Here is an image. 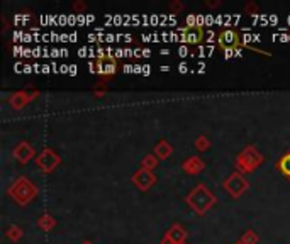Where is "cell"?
<instances>
[{"mask_svg": "<svg viewBox=\"0 0 290 244\" xmlns=\"http://www.w3.org/2000/svg\"><path fill=\"white\" fill-rule=\"evenodd\" d=\"M217 44H219L221 50L226 51V58L232 56L231 53H234L236 50L241 47V37H239V32L234 31V29H224L217 36Z\"/></svg>", "mask_w": 290, "mask_h": 244, "instance_id": "cell-5", "label": "cell"}, {"mask_svg": "<svg viewBox=\"0 0 290 244\" xmlns=\"http://www.w3.org/2000/svg\"><path fill=\"white\" fill-rule=\"evenodd\" d=\"M275 168H277V171L283 178L290 180V151L283 153V155L278 158V161L275 163Z\"/></svg>", "mask_w": 290, "mask_h": 244, "instance_id": "cell-13", "label": "cell"}, {"mask_svg": "<svg viewBox=\"0 0 290 244\" xmlns=\"http://www.w3.org/2000/svg\"><path fill=\"white\" fill-rule=\"evenodd\" d=\"M95 70L101 75L112 76L117 70V61L111 55H99L97 61H95Z\"/></svg>", "mask_w": 290, "mask_h": 244, "instance_id": "cell-9", "label": "cell"}, {"mask_svg": "<svg viewBox=\"0 0 290 244\" xmlns=\"http://www.w3.org/2000/svg\"><path fill=\"white\" fill-rule=\"evenodd\" d=\"M206 168V163H204L199 156H190L182 163V170L187 175H199L201 171Z\"/></svg>", "mask_w": 290, "mask_h": 244, "instance_id": "cell-12", "label": "cell"}, {"mask_svg": "<svg viewBox=\"0 0 290 244\" xmlns=\"http://www.w3.org/2000/svg\"><path fill=\"white\" fill-rule=\"evenodd\" d=\"M245 11H246V12H248V14H258V12H260V7H258V6H256V4H255V2H250V4H248V6H246V7H245Z\"/></svg>", "mask_w": 290, "mask_h": 244, "instance_id": "cell-21", "label": "cell"}, {"mask_svg": "<svg viewBox=\"0 0 290 244\" xmlns=\"http://www.w3.org/2000/svg\"><path fill=\"white\" fill-rule=\"evenodd\" d=\"M82 244H93V242H92V241H88V239H87V241H83Z\"/></svg>", "mask_w": 290, "mask_h": 244, "instance_id": "cell-26", "label": "cell"}, {"mask_svg": "<svg viewBox=\"0 0 290 244\" xmlns=\"http://www.w3.org/2000/svg\"><path fill=\"white\" fill-rule=\"evenodd\" d=\"M12 156L16 158V160L21 163V165H26L27 161H31L32 158L36 156V151H34V148H32L27 141H21L16 148H14Z\"/></svg>", "mask_w": 290, "mask_h": 244, "instance_id": "cell-11", "label": "cell"}, {"mask_svg": "<svg viewBox=\"0 0 290 244\" xmlns=\"http://www.w3.org/2000/svg\"><path fill=\"white\" fill-rule=\"evenodd\" d=\"M85 9H87V6H85V2H75V4H73V11H77V12H83Z\"/></svg>", "mask_w": 290, "mask_h": 244, "instance_id": "cell-23", "label": "cell"}, {"mask_svg": "<svg viewBox=\"0 0 290 244\" xmlns=\"http://www.w3.org/2000/svg\"><path fill=\"white\" fill-rule=\"evenodd\" d=\"M131 181L136 185V188L141 190V192H148L151 186L156 183V175L151 170L139 168L134 175H132Z\"/></svg>", "mask_w": 290, "mask_h": 244, "instance_id": "cell-7", "label": "cell"}, {"mask_svg": "<svg viewBox=\"0 0 290 244\" xmlns=\"http://www.w3.org/2000/svg\"><path fill=\"white\" fill-rule=\"evenodd\" d=\"M172 153H173V148L166 139L158 141V144H156L155 150H153V155L158 158V160H166Z\"/></svg>", "mask_w": 290, "mask_h": 244, "instance_id": "cell-14", "label": "cell"}, {"mask_svg": "<svg viewBox=\"0 0 290 244\" xmlns=\"http://www.w3.org/2000/svg\"><path fill=\"white\" fill-rule=\"evenodd\" d=\"M60 163H61V158L58 156V153L51 150V148H46L44 151H41V155L36 156V165L42 173H51Z\"/></svg>", "mask_w": 290, "mask_h": 244, "instance_id": "cell-6", "label": "cell"}, {"mask_svg": "<svg viewBox=\"0 0 290 244\" xmlns=\"http://www.w3.org/2000/svg\"><path fill=\"white\" fill-rule=\"evenodd\" d=\"M7 193L16 204L27 205L36 199L37 188L29 178H26V176H19V178L11 185V188L7 190Z\"/></svg>", "mask_w": 290, "mask_h": 244, "instance_id": "cell-2", "label": "cell"}, {"mask_svg": "<svg viewBox=\"0 0 290 244\" xmlns=\"http://www.w3.org/2000/svg\"><path fill=\"white\" fill-rule=\"evenodd\" d=\"M263 160H265L263 155H261L255 146H246L243 151L237 153L234 165H236V170L239 171V173L248 175V173H253L258 166H261Z\"/></svg>", "mask_w": 290, "mask_h": 244, "instance_id": "cell-3", "label": "cell"}, {"mask_svg": "<svg viewBox=\"0 0 290 244\" xmlns=\"http://www.w3.org/2000/svg\"><path fill=\"white\" fill-rule=\"evenodd\" d=\"M156 166H158V158H156L155 155H146L144 158H142L141 161V168H146V170H151L153 171Z\"/></svg>", "mask_w": 290, "mask_h": 244, "instance_id": "cell-18", "label": "cell"}, {"mask_svg": "<svg viewBox=\"0 0 290 244\" xmlns=\"http://www.w3.org/2000/svg\"><path fill=\"white\" fill-rule=\"evenodd\" d=\"M206 6L211 7V9H214V7H219L221 2H219V0H214V2H206Z\"/></svg>", "mask_w": 290, "mask_h": 244, "instance_id": "cell-24", "label": "cell"}, {"mask_svg": "<svg viewBox=\"0 0 290 244\" xmlns=\"http://www.w3.org/2000/svg\"><path fill=\"white\" fill-rule=\"evenodd\" d=\"M180 244H188V242H187V241H185V242H180Z\"/></svg>", "mask_w": 290, "mask_h": 244, "instance_id": "cell-28", "label": "cell"}, {"mask_svg": "<svg viewBox=\"0 0 290 244\" xmlns=\"http://www.w3.org/2000/svg\"><path fill=\"white\" fill-rule=\"evenodd\" d=\"M204 39V27L196 24V26H187L180 31V41L185 44H199Z\"/></svg>", "mask_w": 290, "mask_h": 244, "instance_id": "cell-8", "label": "cell"}, {"mask_svg": "<svg viewBox=\"0 0 290 244\" xmlns=\"http://www.w3.org/2000/svg\"><path fill=\"white\" fill-rule=\"evenodd\" d=\"M6 236H7L9 241L17 242V241H21V239H22V229L19 226H11L6 231Z\"/></svg>", "mask_w": 290, "mask_h": 244, "instance_id": "cell-17", "label": "cell"}, {"mask_svg": "<svg viewBox=\"0 0 290 244\" xmlns=\"http://www.w3.org/2000/svg\"><path fill=\"white\" fill-rule=\"evenodd\" d=\"M37 226H39L42 231L50 232L56 227V219L51 214H42L41 217L37 219Z\"/></svg>", "mask_w": 290, "mask_h": 244, "instance_id": "cell-16", "label": "cell"}, {"mask_svg": "<svg viewBox=\"0 0 290 244\" xmlns=\"http://www.w3.org/2000/svg\"><path fill=\"white\" fill-rule=\"evenodd\" d=\"M241 241L245 244H258V234L250 229V231H246L243 236H241Z\"/></svg>", "mask_w": 290, "mask_h": 244, "instance_id": "cell-20", "label": "cell"}, {"mask_svg": "<svg viewBox=\"0 0 290 244\" xmlns=\"http://www.w3.org/2000/svg\"><path fill=\"white\" fill-rule=\"evenodd\" d=\"M170 9H172L173 12H180L183 9V4L182 2H172L170 4Z\"/></svg>", "mask_w": 290, "mask_h": 244, "instance_id": "cell-22", "label": "cell"}, {"mask_svg": "<svg viewBox=\"0 0 290 244\" xmlns=\"http://www.w3.org/2000/svg\"><path fill=\"white\" fill-rule=\"evenodd\" d=\"M160 244H175V242H173L168 236H165L163 239H161V242H160Z\"/></svg>", "mask_w": 290, "mask_h": 244, "instance_id": "cell-25", "label": "cell"}, {"mask_svg": "<svg viewBox=\"0 0 290 244\" xmlns=\"http://www.w3.org/2000/svg\"><path fill=\"white\" fill-rule=\"evenodd\" d=\"M234 244H245V242H243V241H241V239H239V241H236Z\"/></svg>", "mask_w": 290, "mask_h": 244, "instance_id": "cell-27", "label": "cell"}, {"mask_svg": "<svg viewBox=\"0 0 290 244\" xmlns=\"http://www.w3.org/2000/svg\"><path fill=\"white\" fill-rule=\"evenodd\" d=\"M166 236H168L175 244H180V242H185V239H187V231L180 226V224H175V226L170 227V231L166 232Z\"/></svg>", "mask_w": 290, "mask_h": 244, "instance_id": "cell-15", "label": "cell"}, {"mask_svg": "<svg viewBox=\"0 0 290 244\" xmlns=\"http://www.w3.org/2000/svg\"><path fill=\"white\" fill-rule=\"evenodd\" d=\"M222 186H224V190L231 195L232 199H239L241 195L248 190L250 183H248V180L245 178L243 173L236 171V173L229 175L224 181H222Z\"/></svg>", "mask_w": 290, "mask_h": 244, "instance_id": "cell-4", "label": "cell"}, {"mask_svg": "<svg viewBox=\"0 0 290 244\" xmlns=\"http://www.w3.org/2000/svg\"><path fill=\"white\" fill-rule=\"evenodd\" d=\"M185 202L188 204L190 209H194L199 215H204L207 210L212 209V205L216 204V197L212 195L211 190L204 185L194 186V190H190V193L185 197Z\"/></svg>", "mask_w": 290, "mask_h": 244, "instance_id": "cell-1", "label": "cell"}, {"mask_svg": "<svg viewBox=\"0 0 290 244\" xmlns=\"http://www.w3.org/2000/svg\"><path fill=\"white\" fill-rule=\"evenodd\" d=\"M37 97V92H27V90H22V92H16L12 93L11 97L7 99L9 105L16 111H21V109L26 107L27 104H31L32 100Z\"/></svg>", "mask_w": 290, "mask_h": 244, "instance_id": "cell-10", "label": "cell"}, {"mask_svg": "<svg viewBox=\"0 0 290 244\" xmlns=\"http://www.w3.org/2000/svg\"><path fill=\"white\" fill-rule=\"evenodd\" d=\"M194 146H196V150H199V151H207V150H211V141H209L207 136L201 134V136H197Z\"/></svg>", "mask_w": 290, "mask_h": 244, "instance_id": "cell-19", "label": "cell"}]
</instances>
